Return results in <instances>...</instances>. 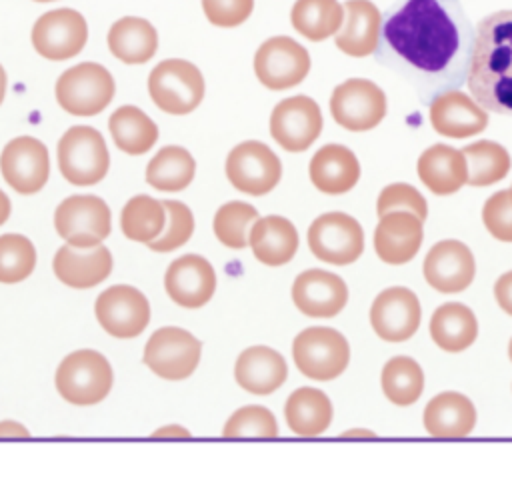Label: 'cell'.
<instances>
[{"label": "cell", "mask_w": 512, "mask_h": 484, "mask_svg": "<svg viewBox=\"0 0 512 484\" xmlns=\"http://www.w3.org/2000/svg\"><path fill=\"white\" fill-rule=\"evenodd\" d=\"M258 220V210L242 200H232L222 204L212 220L216 238L234 250L246 248L250 242V230Z\"/></svg>", "instance_id": "cell-40"}, {"label": "cell", "mask_w": 512, "mask_h": 484, "mask_svg": "<svg viewBox=\"0 0 512 484\" xmlns=\"http://www.w3.org/2000/svg\"><path fill=\"white\" fill-rule=\"evenodd\" d=\"M196 172L192 154L182 146H164L146 166V182L162 192L184 190Z\"/></svg>", "instance_id": "cell-36"}, {"label": "cell", "mask_w": 512, "mask_h": 484, "mask_svg": "<svg viewBox=\"0 0 512 484\" xmlns=\"http://www.w3.org/2000/svg\"><path fill=\"white\" fill-rule=\"evenodd\" d=\"M482 222L490 236L500 242H512V188L498 190L484 202Z\"/></svg>", "instance_id": "cell-45"}, {"label": "cell", "mask_w": 512, "mask_h": 484, "mask_svg": "<svg viewBox=\"0 0 512 484\" xmlns=\"http://www.w3.org/2000/svg\"><path fill=\"white\" fill-rule=\"evenodd\" d=\"M228 182L250 196H262L276 188L282 178L280 158L260 140H244L228 152Z\"/></svg>", "instance_id": "cell-11"}, {"label": "cell", "mask_w": 512, "mask_h": 484, "mask_svg": "<svg viewBox=\"0 0 512 484\" xmlns=\"http://www.w3.org/2000/svg\"><path fill=\"white\" fill-rule=\"evenodd\" d=\"M380 386L394 406H412L424 390L422 366L410 356H392L382 366Z\"/></svg>", "instance_id": "cell-38"}, {"label": "cell", "mask_w": 512, "mask_h": 484, "mask_svg": "<svg viewBox=\"0 0 512 484\" xmlns=\"http://www.w3.org/2000/svg\"><path fill=\"white\" fill-rule=\"evenodd\" d=\"M152 436H168V438H190V432L180 426V424H168V426H162V428H156L152 432Z\"/></svg>", "instance_id": "cell-49"}, {"label": "cell", "mask_w": 512, "mask_h": 484, "mask_svg": "<svg viewBox=\"0 0 512 484\" xmlns=\"http://www.w3.org/2000/svg\"><path fill=\"white\" fill-rule=\"evenodd\" d=\"M248 244L258 262L282 266L290 262L298 250V232L288 218L270 214L254 222Z\"/></svg>", "instance_id": "cell-30"}, {"label": "cell", "mask_w": 512, "mask_h": 484, "mask_svg": "<svg viewBox=\"0 0 512 484\" xmlns=\"http://www.w3.org/2000/svg\"><path fill=\"white\" fill-rule=\"evenodd\" d=\"M418 178L420 182L438 196H448L458 192L468 184V162L462 150L446 144H432L418 158Z\"/></svg>", "instance_id": "cell-28"}, {"label": "cell", "mask_w": 512, "mask_h": 484, "mask_svg": "<svg viewBox=\"0 0 512 484\" xmlns=\"http://www.w3.org/2000/svg\"><path fill=\"white\" fill-rule=\"evenodd\" d=\"M4 92H6V74H4V68L0 64V104L4 100Z\"/></svg>", "instance_id": "cell-52"}, {"label": "cell", "mask_w": 512, "mask_h": 484, "mask_svg": "<svg viewBox=\"0 0 512 484\" xmlns=\"http://www.w3.org/2000/svg\"><path fill=\"white\" fill-rule=\"evenodd\" d=\"M342 436H352V438H358V436H364V438H374L376 436V432H372V430H368V428H350V430H346V432H342Z\"/></svg>", "instance_id": "cell-51"}, {"label": "cell", "mask_w": 512, "mask_h": 484, "mask_svg": "<svg viewBox=\"0 0 512 484\" xmlns=\"http://www.w3.org/2000/svg\"><path fill=\"white\" fill-rule=\"evenodd\" d=\"M334 410L330 398L312 386L294 390L284 404L288 428L300 436H318L328 430Z\"/></svg>", "instance_id": "cell-33"}, {"label": "cell", "mask_w": 512, "mask_h": 484, "mask_svg": "<svg viewBox=\"0 0 512 484\" xmlns=\"http://www.w3.org/2000/svg\"><path fill=\"white\" fill-rule=\"evenodd\" d=\"M422 272L434 290L442 294L462 292L472 284L476 274L474 254L460 240H440L428 250Z\"/></svg>", "instance_id": "cell-19"}, {"label": "cell", "mask_w": 512, "mask_h": 484, "mask_svg": "<svg viewBox=\"0 0 512 484\" xmlns=\"http://www.w3.org/2000/svg\"><path fill=\"white\" fill-rule=\"evenodd\" d=\"M292 302L306 316L332 318L344 310L348 302V286L334 272L310 268L296 276L292 284Z\"/></svg>", "instance_id": "cell-20"}, {"label": "cell", "mask_w": 512, "mask_h": 484, "mask_svg": "<svg viewBox=\"0 0 512 484\" xmlns=\"http://www.w3.org/2000/svg\"><path fill=\"white\" fill-rule=\"evenodd\" d=\"M110 166L102 134L84 124L70 126L58 140V168L74 186L98 184Z\"/></svg>", "instance_id": "cell-5"}, {"label": "cell", "mask_w": 512, "mask_h": 484, "mask_svg": "<svg viewBox=\"0 0 512 484\" xmlns=\"http://www.w3.org/2000/svg\"><path fill=\"white\" fill-rule=\"evenodd\" d=\"M380 34L378 60L416 84L456 86L468 76L476 30L456 0H398Z\"/></svg>", "instance_id": "cell-1"}, {"label": "cell", "mask_w": 512, "mask_h": 484, "mask_svg": "<svg viewBox=\"0 0 512 484\" xmlns=\"http://www.w3.org/2000/svg\"><path fill=\"white\" fill-rule=\"evenodd\" d=\"M202 10L210 24L218 28H236L250 18L254 0H202Z\"/></svg>", "instance_id": "cell-46"}, {"label": "cell", "mask_w": 512, "mask_h": 484, "mask_svg": "<svg viewBox=\"0 0 512 484\" xmlns=\"http://www.w3.org/2000/svg\"><path fill=\"white\" fill-rule=\"evenodd\" d=\"M430 338L444 352H462L478 338V320L462 302H446L432 312Z\"/></svg>", "instance_id": "cell-31"}, {"label": "cell", "mask_w": 512, "mask_h": 484, "mask_svg": "<svg viewBox=\"0 0 512 484\" xmlns=\"http://www.w3.org/2000/svg\"><path fill=\"white\" fill-rule=\"evenodd\" d=\"M288 376V364L270 346H250L240 352L234 364V378L246 392L264 396L278 390Z\"/></svg>", "instance_id": "cell-27"}, {"label": "cell", "mask_w": 512, "mask_h": 484, "mask_svg": "<svg viewBox=\"0 0 512 484\" xmlns=\"http://www.w3.org/2000/svg\"><path fill=\"white\" fill-rule=\"evenodd\" d=\"M224 436H260V438H274L278 434V424L274 414L258 404L238 408L222 428Z\"/></svg>", "instance_id": "cell-43"}, {"label": "cell", "mask_w": 512, "mask_h": 484, "mask_svg": "<svg viewBox=\"0 0 512 484\" xmlns=\"http://www.w3.org/2000/svg\"><path fill=\"white\" fill-rule=\"evenodd\" d=\"M468 88L484 110L512 114V10L494 12L478 24Z\"/></svg>", "instance_id": "cell-2"}, {"label": "cell", "mask_w": 512, "mask_h": 484, "mask_svg": "<svg viewBox=\"0 0 512 484\" xmlns=\"http://www.w3.org/2000/svg\"><path fill=\"white\" fill-rule=\"evenodd\" d=\"M508 358H510V362H512V338H510V342H508Z\"/></svg>", "instance_id": "cell-53"}, {"label": "cell", "mask_w": 512, "mask_h": 484, "mask_svg": "<svg viewBox=\"0 0 512 484\" xmlns=\"http://www.w3.org/2000/svg\"><path fill=\"white\" fill-rule=\"evenodd\" d=\"M0 436H8V438H28V430L24 426H20L14 420H2L0 422Z\"/></svg>", "instance_id": "cell-48"}, {"label": "cell", "mask_w": 512, "mask_h": 484, "mask_svg": "<svg viewBox=\"0 0 512 484\" xmlns=\"http://www.w3.org/2000/svg\"><path fill=\"white\" fill-rule=\"evenodd\" d=\"M428 116L432 128L448 138H470L488 124L486 110L460 90L440 92L430 102Z\"/></svg>", "instance_id": "cell-23"}, {"label": "cell", "mask_w": 512, "mask_h": 484, "mask_svg": "<svg viewBox=\"0 0 512 484\" xmlns=\"http://www.w3.org/2000/svg\"><path fill=\"white\" fill-rule=\"evenodd\" d=\"M32 46L46 60H68L88 42L86 18L74 8L44 12L32 26Z\"/></svg>", "instance_id": "cell-14"}, {"label": "cell", "mask_w": 512, "mask_h": 484, "mask_svg": "<svg viewBox=\"0 0 512 484\" xmlns=\"http://www.w3.org/2000/svg\"><path fill=\"white\" fill-rule=\"evenodd\" d=\"M308 246L318 260L346 266L360 258L364 250V230L350 214L326 212L310 224Z\"/></svg>", "instance_id": "cell-9"}, {"label": "cell", "mask_w": 512, "mask_h": 484, "mask_svg": "<svg viewBox=\"0 0 512 484\" xmlns=\"http://www.w3.org/2000/svg\"><path fill=\"white\" fill-rule=\"evenodd\" d=\"M394 210H404L416 214L420 220H426L428 216V204L426 198L410 184L396 182L386 186L376 200V212L378 216H384Z\"/></svg>", "instance_id": "cell-44"}, {"label": "cell", "mask_w": 512, "mask_h": 484, "mask_svg": "<svg viewBox=\"0 0 512 484\" xmlns=\"http://www.w3.org/2000/svg\"><path fill=\"white\" fill-rule=\"evenodd\" d=\"M296 368L312 380L326 382L338 378L350 362L346 336L328 326H310L296 334L292 342Z\"/></svg>", "instance_id": "cell-4"}, {"label": "cell", "mask_w": 512, "mask_h": 484, "mask_svg": "<svg viewBox=\"0 0 512 484\" xmlns=\"http://www.w3.org/2000/svg\"><path fill=\"white\" fill-rule=\"evenodd\" d=\"M0 172L10 188L20 194H36L50 174L48 148L34 136L12 138L0 154Z\"/></svg>", "instance_id": "cell-18"}, {"label": "cell", "mask_w": 512, "mask_h": 484, "mask_svg": "<svg viewBox=\"0 0 512 484\" xmlns=\"http://www.w3.org/2000/svg\"><path fill=\"white\" fill-rule=\"evenodd\" d=\"M424 220L412 212L394 210L380 216L374 230V250L386 264L398 266L410 262L424 240Z\"/></svg>", "instance_id": "cell-22"}, {"label": "cell", "mask_w": 512, "mask_h": 484, "mask_svg": "<svg viewBox=\"0 0 512 484\" xmlns=\"http://www.w3.org/2000/svg\"><path fill=\"white\" fill-rule=\"evenodd\" d=\"M36 266L34 244L22 234L0 236V282L16 284L32 274Z\"/></svg>", "instance_id": "cell-41"}, {"label": "cell", "mask_w": 512, "mask_h": 484, "mask_svg": "<svg viewBox=\"0 0 512 484\" xmlns=\"http://www.w3.org/2000/svg\"><path fill=\"white\" fill-rule=\"evenodd\" d=\"M54 228L74 248L100 246L110 234V208L94 194L68 196L56 206Z\"/></svg>", "instance_id": "cell-8"}, {"label": "cell", "mask_w": 512, "mask_h": 484, "mask_svg": "<svg viewBox=\"0 0 512 484\" xmlns=\"http://www.w3.org/2000/svg\"><path fill=\"white\" fill-rule=\"evenodd\" d=\"M94 314L110 336L126 340L144 332L150 322V304L138 288L114 284L98 294Z\"/></svg>", "instance_id": "cell-15"}, {"label": "cell", "mask_w": 512, "mask_h": 484, "mask_svg": "<svg viewBox=\"0 0 512 484\" xmlns=\"http://www.w3.org/2000/svg\"><path fill=\"white\" fill-rule=\"evenodd\" d=\"M166 208V228L164 232L148 244L152 252H172L184 246L194 232L192 210L178 200H162Z\"/></svg>", "instance_id": "cell-42"}, {"label": "cell", "mask_w": 512, "mask_h": 484, "mask_svg": "<svg viewBox=\"0 0 512 484\" xmlns=\"http://www.w3.org/2000/svg\"><path fill=\"white\" fill-rule=\"evenodd\" d=\"M476 406L462 392L446 390L436 394L424 406L422 422L430 436L436 438H462L476 426Z\"/></svg>", "instance_id": "cell-26"}, {"label": "cell", "mask_w": 512, "mask_h": 484, "mask_svg": "<svg viewBox=\"0 0 512 484\" xmlns=\"http://www.w3.org/2000/svg\"><path fill=\"white\" fill-rule=\"evenodd\" d=\"M202 354L200 340L184 328L162 326L144 346V364L164 380L188 378Z\"/></svg>", "instance_id": "cell-10"}, {"label": "cell", "mask_w": 512, "mask_h": 484, "mask_svg": "<svg viewBox=\"0 0 512 484\" xmlns=\"http://www.w3.org/2000/svg\"><path fill=\"white\" fill-rule=\"evenodd\" d=\"M112 366L96 350H74L56 368L54 384L60 396L74 406L102 402L112 388Z\"/></svg>", "instance_id": "cell-3"}, {"label": "cell", "mask_w": 512, "mask_h": 484, "mask_svg": "<svg viewBox=\"0 0 512 484\" xmlns=\"http://www.w3.org/2000/svg\"><path fill=\"white\" fill-rule=\"evenodd\" d=\"M310 72L308 50L290 36L264 40L254 54V74L268 90H288Z\"/></svg>", "instance_id": "cell-12"}, {"label": "cell", "mask_w": 512, "mask_h": 484, "mask_svg": "<svg viewBox=\"0 0 512 484\" xmlns=\"http://www.w3.org/2000/svg\"><path fill=\"white\" fill-rule=\"evenodd\" d=\"M382 14L370 0H346L344 24L336 32L334 44L348 56L364 58L380 44Z\"/></svg>", "instance_id": "cell-25"}, {"label": "cell", "mask_w": 512, "mask_h": 484, "mask_svg": "<svg viewBox=\"0 0 512 484\" xmlns=\"http://www.w3.org/2000/svg\"><path fill=\"white\" fill-rule=\"evenodd\" d=\"M290 22L304 38L320 42L342 28L344 6L338 0H296Z\"/></svg>", "instance_id": "cell-35"}, {"label": "cell", "mask_w": 512, "mask_h": 484, "mask_svg": "<svg viewBox=\"0 0 512 484\" xmlns=\"http://www.w3.org/2000/svg\"><path fill=\"white\" fill-rule=\"evenodd\" d=\"M8 216H10V200H8V196L0 190V224H4Z\"/></svg>", "instance_id": "cell-50"}, {"label": "cell", "mask_w": 512, "mask_h": 484, "mask_svg": "<svg viewBox=\"0 0 512 484\" xmlns=\"http://www.w3.org/2000/svg\"><path fill=\"white\" fill-rule=\"evenodd\" d=\"M36 2H52V0H36Z\"/></svg>", "instance_id": "cell-54"}, {"label": "cell", "mask_w": 512, "mask_h": 484, "mask_svg": "<svg viewBox=\"0 0 512 484\" xmlns=\"http://www.w3.org/2000/svg\"><path fill=\"white\" fill-rule=\"evenodd\" d=\"M322 132V112L304 94L278 102L270 114V134L288 152H304Z\"/></svg>", "instance_id": "cell-17"}, {"label": "cell", "mask_w": 512, "mask_h": 484, "mask_svg": "<svg viewBox=\"0 0 512 484\" xmlns=\"http://www.w3.org/2000/svg\"><path fill=\"white\" fill-rule=\"evenodd\" d=\"M108 128L114 144L130 154H146L158 140V126L154 120L136 106H120L108 118Z\"/></svg>", "instance_id": "cell-34"}, {"label": "cell", "mask_w": 512, "mask_h": 484, "mask_svg": "<svg viewBox=\"0 0 512 484\" xmlns=\"http://www.w3.org/2000/svg\"><path fill=\"white\" fill-rule=\"evenodd\" d=\"M468 162V184L470 186H490L500 182L510 172L508 150L492 140H478L462 150Z\"/></svg>", "instance_id": "cell-39"}, {"label": "cell", "mask_w": 512, "mask_h": 484, "mask_svg": "<svg viewBox=\"0 0 512 484\" xmlns=\"http://www.w3.org/2000/svg\"><path fill=\"white\" fill-rule=\"evenodd\" d=\"M494 298L508 316H512V270L504 272L494 284Z\"/></svg>", "instance_id": "cell-47"}, {"label": "cell", "mask_w": 512, "mask_h": 484, "mask_svg": "<svg viewBox=\"0 0 512 484\" xmlns=\"http://www.w3.org/2000/svg\"><path fill=\"white\" fill-rule=\"evenodd\" d=\"M108 48L124 64H144L158 50L156 28L138 16H124L108 30Z\"/></svg>", "instance_id": "cell-32"}, {"label": "cell", "mask_w": 512, "mask_h": 484, "mask_svg": "<svg viewBox=\"0 0 512 484\" xmlns=\"http://www.w3.org/2000/svg\"><path fill=\"white\" fill-rule=\"evenodd\" d=\"M52 270L56 278L70 288H92L112 272V254L102 244L92 248L64 244L54 254Z\"/></svg>", "instance_id": "cell-24"}, {"label": "cell", "mask_w": 512, "mask_h": 484, "mask_svg": "<svg viewBox=\"0 0 512 484\" xmlns=\"http://www.w3.org/2000/svg\"><path fill=\"white\" fill-rule=\"evenodd\" d=\"M54 92L68 114L94 116L112 102L114 78L98 62H80L58 76Z\"/></svg>", "instance_id": "cell-7"}, {"label": "cell", "mask_w": 512, "mask_h": 484, "mask_svg": "<svg viewBox=\"0 0 512 484\" xmlns=\"http://www.w3.org/2000/svg\"><path fill=\"white\" fill-rule=\"evenodd\" d=\"M164 288L178 306L190 310L200 308L216 292V272L204 256L184 254L168 266Z\"/></svg>", "instance_id": "cell-21"}, {"label": "cell", "mask_w": 512, "mask_h": 484, "mask_svg": "<svg viewBox=\"0 0 512 484\" xmlns=\"http://www.w3.org/2000/svg\"><path fill=\"white\" fill-rule=\"evenodd\" d=\"M148 94L160 110L176 116L188 114L204 98V76L188 60H162L148 76Z\"/></svg>", "instance_id": "cell-6"}, {"label": "cell", "mask_w": 512, "mask_h": 484, "mask_svg": "<svg viewBox=\"0 0 512 484\" xmlns=\"http://www.w3.org/2000/svg\"><path fill=\"white\" fill-rule=\"evenodd\" d=\"M308 174L320 192L344 194L356 186L360 164L350 148L342 144H326L312 156Z\"/></svg>", "instance_id": "cell-29"}, {"label": "cell", "mask_w": 512, "mask_h": 484, "mask_svg": "<svg viewBox=\"0 0 512 484\" xmlns=\"http://www.w3.org/2000/svg\"><path fill=\"white\" fill-rule=\"evenodd\" d=\"M120 228L128 240L150 244L166 228L164 202L148 194L132 196L120 212Z\"/></svg>", "instance_id": "cell-37"}, {"label": "cell", "mask_w": 512, "mask_h": 484, "mask_svg": "<svg viewBox=\"0 0 512 484\" xmlns=\"http://www.w3.org/2000/svg\"><path fill=\"white\" fill-rule=\"evenodd\" d=\"M420 320V300L406 286L382 290L370 306V326L384 342H406L416 334Z\"/></svg>", "instance_id": "cell-16"}, {"label": "cell", "mask_w": 512, "mask_h": 484, "mask_svg": "<svg viewBox=\"0 0 512 484\" xmlns=\"http://www.w3.org/2000/svg\"><path fill=\"white\" fill-rule=\"evenodd\" d=\"M330 114L342 128L364 132L378 126L386 116V96L372 80L350 78L334 88Z\"/></svg>", "instance_id": "cell-13"}]
</instances>
